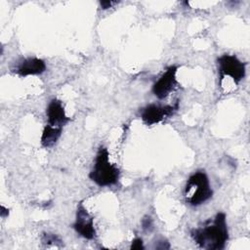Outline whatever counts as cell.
Segmentation results:
<instances>
[{
  "label": "cell",
  "instance_id": "cell-9",
  "mask_svg": "<svg viewBox=\"0 0 250 250\" xmlns=\"http://www.w3.org/2000/svg\"><path fill=\"white\" fill-rule=\"evenodd\" d=\"M46 70V63L43 60L38 58H27L22 60L15 68V71L20 76L37 75Z\"/></svg>",
  "mask_w": 250,
  "mask_h": 250
},
{
  "label": "cell",
  "instance_id": "cell-7",
  "mask_svg": "<svg viewBox=\"0 0 250 250\" xmlns=\"http://www.w3.org/2000/svg\"><path fill=\"white\" fill-rule=\"evenodd\" d=\"M72 227L80 236L86 239L90 240L96 236V229L94 228V219L81 203L77 206L76 219Z\"/></svg>",
  "mask_w": 250,
  "mask_h": 250
},
{
  "label": "cell",
  "instance_id": "cell-13",
  "mask_svg": "<svg viewBox=\"0 0 250 250\" xmlns=\"http://www.w3.org/2000/svg\"><path fill=\"white\" fill-rule=\"evenodd\" d=\"M131 249H136V250H140V249H144V243L142 238L140 237H136L135 239H133L132 243H131Z\"/></svg>",
  "mask_w": 250,
  "mask_h": 250
},
{
  "label": "cell",
  "instance_id": "cell-6",
  "mask_svg": "<svg viewBox=\"0 0 250 250\" xmlns=\"http://www.w3.org/2000/svg\"><path fill=\"white\" fill-rule=\"evenodd\" d=\"M177 69L178 67L176 65L168 66L165 72L152 85V93L159 100L165 99L171 92L176 89L178 85L176 78Z\"/></svg>",
  "mask_w": 250,
  "mask_h": 250
},
{
  "label": "cell",
  "instance_id": "cell-8",
  "mask_svg": "<svg viewBox=\"0 0 250 250\" xmlns=\"http://www.w3.org/2000/svg\"><path fill=\"white\" fill-rule=\"evenodd\" d=\"M46 114L48 121L47 124L53 127L62 128V126L70 120V118L65 114L62 101L58 99H53L50 101L46 109Z\"/></svg>",
  "mask_w": 250,
  "mask_h": 250
},
{
  "label": "cell",
  "instance_id": "cell-14",
  "mask_svg": "<svg viewBox=\"0 0 250 250\" xmlns=\"http://www.w3.org/2000/svg\"><path fill=\"white\" fill-rule=\"evenodd\" d=\"M116 1H100V5L103 9H108L110 8L112 5L116 4Z\"/></svg>",
  "mask_w": 250,
  "mask_h": 250
},
{
  "label": "cell",
  "instance_id": "cell-11",
  "mask_svg": "<svg viewBox=\"0 0 250 250\" xmlns=\"http://www.w3.org/2000/svg\"><path fill=\"white\" fill-rule=\"evenodd\" d=\"M42 242L44 244H47V245H50V244H54V245L62 244V240L56 234L49 233V232L43 233V235H42Z\"/></svg>",
  "mask_w": 250,
  "mask_h": 250
},
{
  "label": "cell",
  "instance_id": "cell-5",
  "mask_svg": "<svg viewBox=\"0 0 250 250\" xmlns=\"http://www.w3.org/2000/svg\"><path fill=\"white\" fill-rule=\"evenodd\" d=\"M179 108L178 103L175 104H149L141 111V117L146 125H153L171 116Z\"/></svg>",
  "mask_w": 250,
  "mask_h": 250
},
{
  "label": "cell",
  "instance_id": "cell-3",
  "mask_svg": "<svg viewBox=\"0 0 250 250\" xmlns=\"http://www.w3.org/2000/svg\"><path fill=\"white\" fill-rule=\"evenodd\" d=\"M213 195L209 179L204 171L193 173L188 180L185 188L186 201L191 206H198Z\"/></svg>",
  "mask_w": 250,
  "mask_h": 250
},
{
  "label": "cell",
  "instance_id": "cell-4",
  "mask_svg": "<svg viewBox=\"0 0 250 250\" xmlns=\"http://www.w3.org/2000/svg\"><path fill=\"white\" fill-rule=\"evenodd\" d=\"M218 70L221 81L229 76L235 83H239L245 76V63L242 62L236 56L225 54L218 58Z\"/></svg>",
  "mask_w": 250,
  "mask_h": 250
},
{
  "label": "cell",
  "instance_id": "cell-10",
  "mask_svg": "<svg viewBox=\"0 0 250 250\" xmlns=\"http://www.w3.org/2000/svg\"><path fill=\"white\" fill-rule=\"evenodd\" d=\"M62 133V128L53 127V126L47 124L44 127L43 132H42L41 145L44 147L53 146L58 142V140L60 139Z\"/></svg>",
  "mask_w": 250,
  "mask_h": 250
},
{
  "label": "cell",
  "instance_id": "cell-2",
  "mask_svg": "<svg viewBox=\"0 0 250 250\" xmlns=\"http://www.w3.org/2000/svg\"><path fill=\"white\" fill-rule=\"evenodd\" d=\"M119 169L109 162V153L106 147L100 146L96 154L94 166L89 174V178L100 187L112 186L119 179Z\"/></svg>",
  "mask_w": 250,
  "mask_h": 250
},
{
  "label": "cell",
  "instance_id": "cell-12",
  "mask_svg": "<svg viewBox=\"0 0 250 250\" xmlns=\"http://www.w3.org/2000/svg\"><path fill=\"white\" fill-rule=\"evenodd\" d=\"M142 228L145 231L150 232L153 229V222L149 216H145L142 220Z\"/></svg>",
  "mask_w": 250,
  "mask_h": 250
},
{
  "label": "cell",
  "instance_id": "cell-1",
  "mask_svg": "<svg viewBox=\"0 0 250 250\" xmlns=\"http://www.w3.org/2000/svg\"><path fill=\"white\" fill-rule=\"evenodd\" d=\"M190 235L200 248L207 250L224 249L229 239L225 213L219 212L214 219H209L201 227L192 229Z\"/></svg>",
  "mask_w": 250,
  "mask_h": 250
}]
</instances>
